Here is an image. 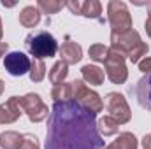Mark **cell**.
<instances>
[{
  "instance_id": "cell-1",
  "label": "cell",
  "mask_w": 151,
  "mask_h": 149,
  "mask_svg": "<svg viewBox=\"0 0 151 149\" xmlns=\"http://www.w3.org/2000/svg\"><path fill=\"white\" fill-rule=\"evenodd\" d=\"M46 149H104L97 114L76 100H58L47 116Z\"/></svg>"
},
{
  "instance_id": "cell-2",
  "label": "cell",
  "mask_w": 151,
  "mask_h": 149,
  "mask_svg": "<svg viewBox=\"0 0 151 149\" xmlns=\"http://www.w3.org/2000/svg\"><path fill=\"white\" fill-rule=\"evenodd\" d=\"M111 49L116 53H121L123 56H128L132 63H139L148 54V44L141 40V35L135 30H130L121 35L111 34Z\"/></svg>"
},
{
  "instance_id": "cell-3",
  "label": "cell",
  "mask_w": 151,
  "mask_h": 149,
  "mask_svg": "<svg viewBox=\"0 0 151 149\" xmlns=\"http://www.w3.org/2000/svg\"><path fill=\"white\" fill-rule=\"evenodd\" d=\"M25 46L28 49V53L35 58V60H44V58H51L56 54L58 51V42L49 32L46 30H39L34 34H28L25 39Z\"/></svg>"
},
{
  "instance_id": "cell-4",
  "label": "cell",
  "mask_w": 151,
  "mask_h": 149,
  "mask_svg": "<svg viewBox=\"0 0 151 149\" xmlns=\"http://www.w3.org/2000/svg\"><path fill=\"white\" fill-rule=\"evenodd\" d=\"M107 18H109V25L113 28L114 35H121V34H127V32L134 30L132 16L128 12V7L121 0H111L107 4Z\"/></svg>"
},
{
  "instance_id": "cell-5",
  "label": "cell",
  "mask_w": 151,
  "mask_h": 149,
  "mask_svg": "<svg viewBox=\"0 0 151 149\" xmlns=\"http://www.w3.org/2000/svg\"><path fill=\"white\" fill-rule=\"evenodd\" d=\"M72 100L79 102L83 107L90 109L91 112H100L104 109V102L99 97V93H95L93 90H90L81 79L72 81Z\"/></svg>"
},
{
  "instance_id": "cell-6",
  "label": "cell",
  "mask_w": 151,
  "mask_h": 149,
  "mask_svg": "<svg viewBox=\"0 0 151 149\" xmlns=\"http://www.w3.org/2000/svg\"><path fill=\"white\" fill-rule=\"evenodd\" d=\"M104 104H106V109L109 112V116L118 125H125V123L130 121L132 111H130V107H128V104H127V100L121 93H114V91L107 93Z\"/></svg>"
},
{
  "instance_id": "cell-7",
  "label": "cell",
  "mask_w": 151,
  "mask_h": 149,
  "mask_svg": "<svg viewBox=\"0 0 151 149\" xmlns=\"http://www.w3.org/2000/svg\"><path fill=\"white\" fill-rule=\"evenodd\" d=\"M104 67H106V75L109 77V81L113 84H123L127 81L128 70H127V65H125V56L121 53H116V51L111 49L109 56L104 62Z\"/></svg>"
},
{
  "instance_id": "cell-8",
  "label": "cell",
  "mask_w": 151,
  "mask_h": 149,
  "mask_svg": "<svg viewBox=\"0 0 151 149\" xmlns=\"http://www.w3.org/2000/svg\"><path fill=\"white\" fill-rule=\"evenodd\" d=\"M19 107L21 111L28 116V119L32 123H39L42 119L47 117V105L42 102V98L39 97L37 93H28L25 97L19 98Z\"/></svg>"
},
{
  "instance_id": "cell-9",
  "label": "cell",
  "mask_w": 151,
  "mask_h": 149,
  "mask_svg": "<svg viewBox=\"0 0 151 149\" xmlns=\"http://www.w3.org/2000/svg\"><path fill=\"white\" fill-rule=\"evenodd\" d=\"M30 65H32V60L21 51H12V53L5 54V58H4L5 70L14 77H21L27 72H30Z\"/></svg>"
},
{
  "instance_id": "cell-10",
  "label": "cell",
  "mask_w": 151,
  "mask_h": 149,
  "mask_svg": "<svg viewBox=\"0 0 151 149\" xmlns=\"http://www.w3.org/2000/svg\"><path fill=\"white\" fill-rule=\"evenodd\" d=\"M130 93L135 95L137 102L141 107L151 111V74H146L137 81V84L134 86V90L130 88Z\"/></svg>"
},
{
  "instance_id": "cell-11",
  "label": "cell",
  "mask_w": 151,
  "mask_h": 149,
  "mask_svg": "<svg viewBox=\"0 0 151 149\" xmlns=\"http://www.w3.org/2000/svg\"><path fill=\"white\" fill-rule=\"evenodd\" d=\"M19 116H21L19 97H11L5 104H2V105H0V125L14 123Z\"/></svg>"
},
{
  "instance_id": "cell-12",
  "label": "cell",
  "mask_w": 151,
  "mask_h": 149,
  "mask_svg": "<svg viewBox=\"0 0 151 149\" xmlns=\"http://www.w3.org/2000/svg\"><path fill=\"white\" fill-rule=\"evenodd\" d=\"M60 56H62V62H65L67 65H74L83 58V49L77 42H74L70 37H67L60 47Z\"/></svg>"
},
{
  "instance_id": "cell-13",
  "label": "cell",
  "mask_w": 151,
  "mask_h": 149,
  "mask_svg": "<svg viewBox=\"0 0 151 149\" xmlns=\"http://www.w3.org/2000/svg\"><path fill=\"white\" fill-rule=\"evenodd\" d=\"M81 74L88 84H93V86H100L106 79V72L97 65H84L81 69Z\"/></svg>"
},
{
  "instance_id": "cell-14",
  "label": "cell",
  "mask_w": 151,
  "mask_h": 149,
  "mask_svg": "<svg viewBox=\"0 0 151 149\" xmlns=\"http://www.w3.org/2000/svg\"><path fill=\"white\" fill-rule=\"evenodd\" d=\"M40 21V11L34 5H27L21 12H19V23L25 28H34L37 27Z\"/></svg>"
},
{
  "instance_id": "cell-15",
  "label": "cell",
  "mask_w": 151,
  "mask_h": 149,
  "mask_svg": "<svg viewBox=\"0 0 151 149\" xmlns=\"http://www.w3.org/2000/svg\"><path fill=\"white\" fill-rule=\"evenodd\" d=\"M100 14H102V5H100V2H97V0L81 2V12H79V16L91 18V19H99L100 23H104V19H102Z\"/></svg>"
},
{
  "instance_id": "cell-16",
  "label": "cell",
  "mask_w": 151,
  "mask_h": 149,
  "mask_svg": "<svg viewBox=\"0 0 151 149\" xmlns=\"http://www.w3.org/2000/svg\"><path fill=\"white\" fill-rule=\"evenodd\" d=\"M137 139H135V135L134 133H130V132H123V133H119L118 135V139L114 140L113 144H109L107 148L104 149H137Z\"/></svg>"
},
{
  "instance_id": "cell-17",
  "label": "cell",
  "mask_w": 151,
  "mask_h": 149,
  "mask_svg": "<svg viewBox=\"0 0 151 149\" xmlns=\"http://www.w3.org/2000/svg\"><path fill=\"white\" fill-rule=\"evenodd\" d=\"M23 142V135L18 132H4L0 133V148L2 149H19Z\"/></svg>"
},
{
  "instance_id": "cell-18",
  "label": "cell",
  "mask_w": 151,
  "mask_h": 149,
  "mask_svg": "<svg viewBox=\"0 0 151 149\" xmlns=\"http://www.w3.org/2000/svg\"><path fill=\"white\" fill-rule=\"evenodd\" d=\"M67 74H69V65H67L65 62L58 60V62L53 65L51 72H49V81H51L55 86H58V84H62V82L65 81Z\"/></svg>"
},
{
  "instance_id": "cell-19",
  "label": "cell",
  "mask_w": 151,
  "mask_h": 149,
  "mask_svg": "<svg viewBox=\"0 0 151 149\" xmlns=\"http://www.w3.org/2000/svg\"><path fill=\"white\" fill-rule=\"evenodd\" d=\"M51 97L55 102L58 100H72V82H62L51 90Z\"/></svg>"
},
{
  "instance_id": "cell-20",
  "label": "cell",
  "mask_w": 151,
  "mask_h": 149,
  "mask_svg": "<svg viewBox=\"0 0 151 149\" xmlns=\"http://www.w3.org/2000/svg\"><path fill=\"white\" fill-rule=\"evenodd\" d=\"M97 128H99V133L102 132L104 133V137H109V135H114V133H118V128H119V125L114 121L111 116H104L99 123H97Z\"/></svg>"
},
{
  "instance_id": "cell-21",
  "label": "cell",
  "mask_w": 151,
  "mask_h": 149,
  "mask_svg": "<svg viewBox=\"0 0 151 149\" xmlns=\"http://www.w3.org/2000/svg\"><path fill=\"white\" fill-rule=\"evenodd\" d=\"M28 74H30V79L34 82H40L44 79V75H46V63H44V60H35L34 58Z\"/></svg>"
},
{
  "instance_id": "cell-22",
  "label": "cell",
  "mask_w": 151,
  "mask_h": 149,
  "mask_svg": "<svg viewBox=\"0 0 151 149\" xmlns=\"http://www.w3.org/2000/svg\"><path fill=\"white\" fill-rule=\"evenodd\" d=\"M109 47L107 46H104V44H93L90 49H88V54H90V58L93 60V62H106V58L109 56Z\"/></svg>"
},
{
  "instance_id": "cell-23",
  "label": "cell",
  "mask_w": 151,
  "mask_h": 149,
  "mask_svg": "<svg viewBox=\"0 0 151 149\" xmlns=\"http://www.w3.org/2000/svg\"><path fill=\"white\" fill-rule=\"evenodd\" d=\"M65 4L62 2H56V0H39L37 2V9L42 11L44 14H56Z\"/></svg>"
},
{
  "instance_id": "cell-24",
  "label": "cell",
  "mask_w": 151,
  "mask_h": 149,
  "mask_svg": "<svg viewBox=\"0 0 151 149\" xmlns=\"http://www.w3.org/2000/svg\"><path fill=\"white\" fill-rule=\"evenodd\" d=\"M19 149H40L37 137L32 135V133H23V142H21Z\"/></svg>"
},
{
  "instance_id": "cell-25",
  "label": "cell",
  "mask_w": 151,
  "mask_h": 149,
  "mask_svg": "<svg viewBox=\"0 0 151 149\" xmlns=\"http://www.w3.org/2000/svg\"><path fill=\"white\" fill-rule=\"evenodd\" d=\"M139 70L141 72H144V74H151V58H142L141 62H139Z\"/></svg>"
},
{
  "instance_id": "cell-26",
  "label": "cell",
  "mask_w": 151,
  "mask_h": 149,
  "mask_svg": "<svg viewBox=\"0 0 151 149\" xmlns=\"http://www.w3.org/2000/svg\"><path fill=\"white\" fill-rule=\"evenodd\" d=\"M146 5H148V19H146V25L144 27H146V34L151 39V2H148Z\"/></svg>"
},
{
  "instance_id": "cell-27",
  "label": "cell",
  "mask_w": 151,
  "mask_h": 149,
  "mask_svg": "<svg viewBox=\"0 0 151 149\" xmlns=\"http://www.w3.org/2000/svg\"><path fill=\"white\" fill-rule=\"evenodd\" d=\"M142 148L144 149H151V133L144 135V139H142Z\"/></svg>"
},
{
  "instance_id": "cell-28",
  "label": "cell",
  "mask_w": 151,
  "mask_h": 149,
  "mask_svg": "<svg viewBox=\"0 0 151 149\" xmlns=\"http://www.w3.org/2000/svg\"><path fill=\"white\" fill-rule=\"evenodd\" d=\"M7 47H9V46H7V42H0V58H2L4 54H5Z\"/></svg>"
},
{
  "instance_id": "cell-29",
  "label": "cell",
  "mask_w": 151,
  "mask_h": 149,
  "mask_svg": "<svg viewBox=\"0 0 151 149\" xmlns=\"http://www.w3.org/2000/svg\"><path fill=\"white\" fill-rule=\"evenodd\" d=\"M4 88H5V86H4V81L0 79V97H2V93H4Z\"/></svg>"
},
{
  "instance_id": "cell-30",
  "label": "cell",
  "mask_w": 151,
  "mask_h": 149,
  "mask_svg": "<svg viewBox=\"0 0 151 149\" xmlns=\"http://www.w3.org/2000/svg\"><path fill=\"white\" fill-rule=\"evenodd\" d=\"M2 35H4V30H2V19H0V39H2Z\"/></svg>"
}]
</instances>
